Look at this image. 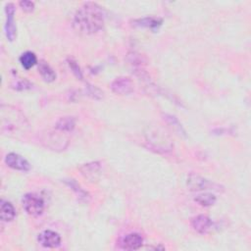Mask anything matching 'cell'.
Returning a JSON list of instances; mask_svg holds the SVG:
<instances>
[{
	"label": "cell",
	"instance_id": "6da1fadb",
	"mask_svg": "<svg viewBox=\"0 0 251 251\" xmlns=\"http://www.w3.org/2000/svg\"><path fill=\"white\" fill-rule=\"evenodd\" d=\"M105 23L103 9L94 2L82 4L75 12L73 20L74 27L82 33L93 34L99 31Z\"/></svg>",
	"mask_w": 251,
	"mask_h": 251
},
{
	"label": "cell",
	"instance_id": "7a4b0ae2",
	"mask_svg": "<svg viewBox=\"0 0 251 251\" xmlns=\"http://www.w3.org/2000/svg\"><path fill=\"white\" fill-rule=\"evenodd\" d=\"M28 128L25 115L11 105H1V131L8 135L23 134Z\"/></svg>",
	"mask_w": 251,
	"mask_h": 251
},
{
	"label": "cell",
	"instance_id": "3957f363",
	"mask_svg": "<svg viewBox=\"0 0 251 251\" xmlns=\"http://www.w3.org/2000/svg\"><path fill=\"white\" fill-rule=\"evenodd\" d=\"M22 204L25 211L33 217L42 215L45 209V202L43 198L36 193H26L22 198Z\"/></svg>",
	"mask_w": 251,
	"mask_h": 251
},
{
	"label": "cell",
	"instance_id": "277c9868",
	"mask_svg": "<svg viewBox=\"0 0 251 251\" xmlns=\"http://www.w3.org/2000/svg\"><path fill=\"white\" fill-rule=\"evenodd\" d=\"M186 185L191 191H202V190H215L222 191L224 187L218 183H215L199 175L190 174L186 179Z\"/></svg>",
	"mask_w": 251,
	"mask_h": 251
},
{
	"label": "cell",
	"instance_id": "5b68a950",
	"mask_svg": "<svg viewBox=\"0 0 251 251\" xmlns=\"http://www.w3.org/2000/svg\"><path fill=\"white\" fill-rule=\"evenodd\" d=\"M147 143L151 150H155L158 153L170 152L174 147L171 139L159 131H151L148 133Z\"/></svg>",
	"mask_w": 251,
	"mask_h": 251
},
{
	"label": "cell",
	"instance_id": "8992f818",
	"mask_svg": "<svg viewBox=\"0 0 251 251\" xmlns=\"http://www.w3.org/2000/svg\"><path fill=\"white\" fill-rule=\"evenodd\" d=\"M15 5L13 3H7L5 6L6 23H5V34L9 41H13L17 35V25L15 24Z\"/></svg>",
	"mask_w": 251,
	"mask_h": 251
},
{
	"label": "cell",
	"instance_id": "52a82bcc",
	"mask_svg": "<svg viewBox=\"0 0 251 251\" xmlns=\"http://www.w3.org/2000/svg\"><path fill=\"white\" fill-rule=\"evenodd\" d=\"M111 90L119 95H128L133 92V82L127 76L116 77L110 85Z\"/></svg>",
	"mask_w": 251,
	"mask_h": 251
},
{
	"label": "cell",
	"instance_id": "ba28073f",
	"mask_svg": "<svg viewBox=\"0 0 251 251\" xmlns=\"http://www.w3.org/2000/svg\"><path fill=\"white\" fill-rule=\"evenodd\" d=\"M79 171L85 179H87L88 181L94 182L98 180L101 176L102 166H101V163L98 161L89 162L80 166Z\"/></svg>",
	"mask_w": 251,
	"mask_h": 251
},
{
	"label": "cell",
	"instance_id": "9c48e42d",
	"mask_svg": "<svg viewBox=\"0 0 251 251\" xmlns=\"http://www.w3.org/2000/svg\"><path fill=\"white\" fill-rule=\"evenodd\" d=\"M37 241L46 248H57L61 244V236L58 232L45 229L37 235Z\"/></svg>",
	"mask_w": 251,
	"mask_h": 251
},
{
	"label": "cell",
	"instance_id": "30bf717a",
	"mask_svg": "<svg viewBox=\"0 0 251 251\" xmlns=\"http://www.w3.org/2000/svg\"><path fill=\"white\" fill-rule=\"evenodd\" d=\"M5 164L13 170L21 172H28L30 170V164L27 160L17 153H8L5 157Z\"/></svg>",
	"mask_w": 251,
	"mask_h": 251
},
{
	"label": "cell",
	"instance_id": "8fae6325",
	"mask_svg": "<svg viewBox=\"0 0 251 251\" xmlns=\"http://www.w3.org/2000/svg\"><path fill=\"white\" fill-rule=\"evenodd\" d=\"M190 225L196 232L201 234L208 233L213 227L212 220L205 215H197L193 217L190 221Z\"/></svg>",
	"mask_w": 251,
	"mask_h": 251
},
{
	"label": "cell",
	"instance_id": "7c38bea8",
	"mask_svg": "<svg viewBox=\"0 0 251 251\" xmlns=\"http://www.w3.org/2000/svg\"><path fill=\"white\" fill-rule=\"evenodd\" d=\"M143 245V237L137 232L126 234L121 242V246L125 250H137Z\"/></svg>",
	"mask_w": 251,
	"mask_h": 251
},
{
	"label": "cell",
	"instance_id": "4fadbf2b",
	"mask_svg": "<svg viewBox=\"0 0 251 251\" xmlns=\"http://www.w3.org/2000/svg\"><path fill=\"white\" fill-rule=\"evenodd\" d=\"M162 23H163V20L160 19V18L144 17V18H141V19L134 20L132 22V25L134 26L146 27V28H149L151 30H156L162 25Z\"/></svg>",
	"mask_w": 251,
	"mask_h": 251
},
{
	"label": "cell",
	"instance_id": "5bb4252c",
	"mask_svg": "<svg viewBox=\"0 0 251 251\" xmlns=\"http://www.w3.org/2000/svg\"><path fill=\"white\" fill-rule=\"evenodd\" d=\"M163 119L167 123V125L179 136L186 137V131L183 128L181 123L178 121V119L171 114H163Z\"/></svg>",
	"mask_w": 251,
	"mask_h": 251
},
{
	"label": "cell",
	"instance_id": "9a60e30c",
	"mask_svg": "<svg viewBox=\"0 0 251 251\" xmlns=\"http://www.w3.org/2000/svg\"><path fill=\"white\" fill-rule=\"evenodd\" d=\"M0 217L3 222H11L16 217V209L14 208L13 204L9 201L1 200L0 205Z\"/></svg>",
	"mask_w": 251,
	"mask_h": 251
},
{
	"label": "cell",
	"instance_id": "2e32d148",
	"mask_svg": "<svg viewBox=\"0 0 251 251\" xmlns=\"http://www.w3.org/2000/svg\"><path fill=\"white\" fill-rule=\"evenodd\" d=\"M38 72H39L41 77L43 78V80L46 82H52L56 79L57 75H56L55 71L51 68V66L47 62H45L43 60H41L38 63Z\"/></svg>",
	"mask_w": 251,
	"mask_h": 251
},
{
	"label": "cell",
	"instance_id": "e0dca14e",
	"mask_svg": "<svg viewBox=\"0 0 251 251\" xmlns=\"http://www.w3.org/2000/svg\"><path fill=\"white\" fill-rule=\"evenodd\" d=\"M75 126V120L73 117L67 116L60 118L56 123V129L62 132H70L73 131Z\"/></svg>",
	"mask_w": 251,
	"mask_h": 251
},
{
	"label": "cell",
	"instance_id": "ac0fdd59",
	"mask_svg": "<svg viewBox=\"0 0 251 251\" xmlns=\"http://www.w3.org/2000/svg\"><path fill=\"white\" fill-rule=\"evenodd\" d=\"M64 182L66 185H68V187H70L78 197V199L80 201H85L87 202L89 199V194L87 191H85L75 179H64Z\"/></svg>",
	"mask_w": 251,
	"mask_h": 251
},
{
	"label": "cell",
	"instance_id": "d6986e66",
	"mask_svg": "<svg viewBox=\"0 0 251 251\" xmlns=\"http://www.w3.org/2000/svg\"><path fill=\"white\" fill-rule=\"evenodd\" d=\"M20 63L25 70H29L37 64L36 55L31 51H26L21 55Z\"/></svg>",
	"mask_w": 251,
	"mask_h": 251
},
{
	"label": "cell",
	"instance_id": "ffe728a7",
	"mask_svg": "<svg viewBox=\"0 0 251 251\" xmlns=\"http://www.w3.org/2000/svg\"><path fill=\"white\" fill-rule=\"evenodd\" d=\"M194 201L196 203H198L200 206L209 207L216 203L217 198L211 192H203V193H199L198 195H196V197L194 198Z\"/></svg>",
	"mask_w": 251,
	"mask_h": 251
},
{
	"label": "cell",
	"instance_id": "44dd1931",
	"mask_svg": "<svg viewBox=\"0 0 251 251\" xmlns=\"http://www.w3.org/2000/svg\"><path fill=\"white\" fill-rule=\"evenodd\" d=\"M67 63H68L70 69L72 70L73 74H74L78 79H82V78H83L82 72H81V70H80V68H79L77 62H76L75 59H73V58H68V59H67Z\"/></svg>",
	"mask_w": 251,
	"mask_h": 251
},
{
	"label": "cell",
	"instance_id": "7402d4cb",
	"mask_svg": "<svg viewBox=\"0 0 251 251\" xmlns=\"http://www.w3.org/2000/svg\"><path fill=\"white\" fill-rule=\"evenodd\" d=\"M127 59H128V62L131 64V65H142L143 62H144V59H143V56L139 53H136V52H131L127 55Z\"/></svg>",
	"mask_w": 251,
	"mask_h": 251
},
{
	"label": "cell",
	"instance_id": "603a6c76",
	"mask_svg": "<svg viewBox=\"0 0 251 251\" xmlns=\"http://www.w3.org/2000/svg\"><path fill=\"white\" fill-rule=\"evenodd\" d=\"M32 87V83L28 81L27 79H20L15 82L13 85V88L16 90H25V89H30Z\"/></svg>",
	"mask_w": 251,
	"mask_h": 251
},
{
	"label": "cell",
	"instance_id": "cb8c5ba5",
	"mask_svg": "<svg viewBox=\"0 0 251 251\" xmlns=\"http://www.w3.org/2000/svg\"><path fill=\"white\" fill-rule=\"evenodd\" d=\"M19 5L20 7L23 9V11L25 12H27V13H30L34 10V3L32 1H29V0H22L19 2Z\"/></svg>",
	"mask_w": 251,
	"mask_h": 251
}]
</instances>
